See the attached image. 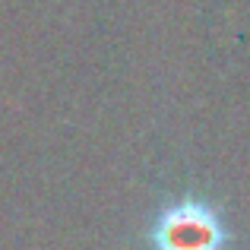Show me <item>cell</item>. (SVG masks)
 <instances>
[{
	"label": "cell",
	"instance_id": "6da1fadb",
	"mask_svg": "<svg viewBox=\"0 0 250 250\" xmlns=\"http://www.w3.org/2000/svg\"><path fill=\"white\" fill-rule=\"evenodd\" d=\"M152 250H225L228 228L206 200H177L149 228Z\"/></svg>",
	"mask_w": 250,
	"mask_h": 250
}]
</instances>
